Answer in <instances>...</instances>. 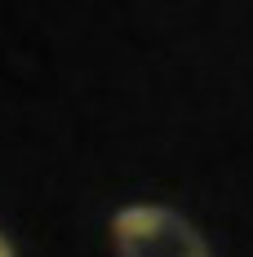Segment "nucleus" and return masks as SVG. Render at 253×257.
I'll return each mask as SVG.
<instances>
[{
  "instance_id": "2",
  "label": "nucleus",
  "mask_w": 253,
  "mask_h": 257,
  "mask_svg": "<svg viewBox=\"0 0 253 257\" xmlns=\"http://www.w3.org/2000/svg\"><path fill=\"white\" fill-rule=\"evenodd\" d=\"M0 257H14V244H9V235L0 231Z\"/></svg>"
},
{
  "instance_id": "1",
  "label": "nucleus",
  "mask_w": 253,
  "mask_h": 257,
  "mask_svg": "<svg viewBox=\"0 0 253 257\" xmlns=\"http://www.w3.org/2000/svg\"><path fill=\"white\" fill-rule=\"evenodd\" d=\"M116 257H209L204 235L164 204H129L111 217Z\"/></svg>"
}]
</instances>
